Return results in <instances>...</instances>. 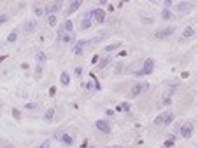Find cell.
Returning a JSON list of instances; mask_svg holds the SVG:
<instances>
[{
  "mask_svg": "<svg viewBox=\"0 0 198 148\" xmlns=\"http://www.w3.org/2000/svg\"><path fill=\"white\" fill-rule=\"evenodd\" d=\"M174 118H175V113H174L172 110H165V112H161V113L154 118V124H156V126H168V124L174 122Z\"/></svg>",
  "mask_w": 198,
  "mask_h": 148,
  "instance_id": "1",
  "label": "cell"
},
{
  "mask_svg": "<svg viewBox=\"0 0 198 148\" xmlns=\"http://www.w3.org/2000/svg\"><path fill=\"white\" fill-rule=\"evenodd\" d=\"M154 71V59L153 58H147L144 59V65H142V68L133 71V75L135 77H144V75H151Z\"/></svg>",
  "mask_w": 198,
  "mask_h": 148,
  "instance_id": "2",
  "label": "cell"
},
{
  "mask_svg": "<svg viewBox=\"0 0 198 148\" xmlns=\"http://www.w3.org/2000/svg\"><path fill=\"white\" fill-rule=\"evenodd\" d=\"M63 7V2L62 0H54V2H49V4H46V7H44V16H53V14H56V12H60Z\"/></svg>",
  "mask_w": 198,
  "mask_h": 148,
  "instance_id": "3",
  "label": "cell"
},
{
  "mask_svg": "<svg viewBox=\"0 0 198 148\" xmlns=\"http://www.w3.org/2000/svg\"><path fill=\"white\" fill-rule=\"evenodd\" d=\"M147 89H149V84H147V82H137V84H133L132 89H130V98L140 96L142 92H146Z\"/></svg>",
  "mask_w": 198,
  "mask_h": 148,
  "instance_id": "4",
  "label": "cell"
},
{
  "mask_svg": "<svg viewBox=\"0 0 198 148\" xmlns=\"http://www.w3.org/2000/svg\"><path fill=\"white\" fill-rule=\"evenodd\" d=\"M88 45H91V40H77V42L74 44V47H72V52L75 54V56H83L84 49H86Z\"/></svg>",
  "mask_w": 198,
  "mask_h": 148,
  "instance_id": "5",
  "label": "cell"
},
{
  "mask_svg": "<svg viewBox=\"0 0 198 148\" xmlns=\"http://www.w3.org/2000/svg\"><path fill=\"white\" fill-rule=\"evenodd\" d=\"M175 33V26H165V28L158 30L156 33H154V37H156L158 40H165L168 39V37H172Z\"/></svg>",
  "mask_w": 198,
  "mask_h": 148,
  "instance_id": "6",
  "label": "cell"
},
{
  "mask_svg": "<svg viewBox=\"0 0 198 148\" xmlns=\"http://www.w3.org/2000/svg\"><path fill=\"white\" fill-rule=\"evenodd\" d=\"M95 127L98 129L100 132H104V134H111V132H112V126H111L109 120H102V118L96 120V122H95Z\"/></svg>",
  "mask_w": 198,
  "mask_h": 148,
  "instance_id": "7",
  "label": "cell"
},
{
  "mask_svg": "<svg viewBox=\"0 0 198 148\" xmlns=\"http://www.w3.org/2000/svg\"><path fill=\"white\" fill-rule=\"evenodd\" d=\"M179 132H181V136H182L184 139H189L191 136H193V124H191V122H182Z\"/></svg>",
  "mask_w": 198,
  "mask_h": 148,
  "instance_id": "8",
  "label": "cell"
},
{
  "mask_svg": "<svg viewBox=\"0 0 198 148\" xmlns=\"http://www.w3.org/2000/svg\"><path fill=\"white\" fill-rule=\"evenodd\" d=\"M54 138L58 139V141H62L63 145H67V147H72L74 145V138L70 134H67L65 131H58V132L54 134Z\"/></svg>",
  "mask_w": 198,
  "mask_h": 148,
  "instance_id": "9",
  "label": "cell"
},
{
  "mask_svg": "<svg viewBox=\"0 0 198 148\" xmlns=\"http://www.w3.org/2000/svg\"><path fill=\"white\" fill-rule=\"evenodd\" d=\"M63 33H74V23L70 19H67L63 25H60V28L56 31V35H63Z\"/></svg>",
  "mask_w": 198,
  "mask_h": 148,
  "instance_id": "10",
  "label": "cell"
},
{
  "mask_svg": "<svg viewBox=\"0 0 198 148\" xmlns=\"http://www.w3.org/2000/svg\"><path fill=\"white\" fill-rule=\"evenodd\" d=\"M91 21H93V9L88 10V12L84 14L83 21H81V30H88V28H91Z\"/></svg>",
  "mask_w": 198,
  "mask_h": 148,
  "instance_id": "11",
  "label": "cell"
},
{
  "mask_svg": "<svg viewBox=\"0 0 198 148\" xmlns=\"http://www.w3.org/2000/svg\"><path fill=\"white\" fill-rule=\"evenodd\" d=\"M58 42H63V44H75V33H63V35H56Z\"/></svg>",
  "mask_w": 198,
  "mask_h": 148,
  "instance_id": "12",
  "label": "cell"
},
{
  "mask_svg": "<svg viewBox=\"0 0 198 148\" xmlns=\"http://www.w3.org/2000/svg\"><path fill=\"white\" fill-rule=\"evenodd\" d=\"M93 19L98 23V25H102L105 21V10L102 7H95L93 9Z\"/></svg>",
  "mask_w": 198,
  "mask_h": 148,
  "instance_id": "13",
  "label": "cell"
},
{
  "mask_svg": "<svg viewBox=\"0 0 198 148\" xmlns=\"http://www.w3.org/2000/svg\"><path fill=\"white\" fill-rule=\"evenodd\" d=\"M81 5H83V2H81V0H74V2H70V4H69V7H67V10H65V16L69 18V16L74 14V12L79 9Z\"/></svg>",
  "mask_w": 198,
  "mask_h": 148,
  "instance_id": "14",
  "label": "cell"
},
{
  "mask_svg": "<svg viewBox=\"0 0 198 148\" xmlns=\"http://www.w3.org/2000/svg\"><path fill=\"white\" fill-rule=\"evenodd\" d=\"M175 9H177L181 14H188V12H191V10H193V5H191L189 2H181V4H177V5H175Z\"/></svg>",
  "mask_w": 198,
  "mask_h": 148,
  "instance_id": "15",
  "label": "cell"
},
{
  "mask_svg": "<svg viewBox=\"0 0 198 148\" xmlns=\"http://www.w3.org/2000/svg\"><path fill=\"white\" fill-rule=\"evenodd\" d=\"M37 28V21L35 19H28L25 23V33H33Z\"/></svg>",
  "mask_w": 198,
  "mask_h": 148,
  "instance_id": "16",
  "label": "cell"
},
{
  "mask_svg": "<svg viewBox=\"0 0 198 148\" xmlns=\"http://www.w3.org/2000/svg\"><path fill=\"white\" fill-rule=\"evenodd\" d=\"M60 84H62L63 87H67V86L70 84V75H69V71H62V73H60Z\"/></svg>",
  "mask_w": 198,
  "mask_h": 148,
  "instance_id": "17",
  "label": "cell"
},
{
  "mask_svg": "<svg viewBox=\"0 0 198 148\" xmlns=\"http://www.w3.org/2000/svg\"><path fill=\"white\" fill-rule=\"evenodd\" d=\"M123 45V42H114V44H109V45H105L104 51L105 52H112V51H117L119 47Z\"/></svg>",
  "mask_w": 198,
  "mask_h": 148,
  "instance_id": "18",
  "label": "cell"
},
{
  "mask_svg": "<svg viewBox=\"0 0 198 148\" xmlns=\"http://www.w3.org/2000/svg\"><path fill=\"white\" fill-rule=\"evenodd\" d=\"M191 37H195V28L193 26H186L184 31H182V39H191Z\"/></svg>",
  "mask_w": 198,
  "mask_h": 148,
  "instance_id": "19",
  "label": "cell"
},
{
  "mask_svg": "<svg viewBox=\"0 0 198 148\" xmlns=\"http://www.w3.org/2000/svg\"><path fill=\"white\" fill-rule=\"evenodd\" d=\"M111 61H112V56H105V58H102L100 61H98V68H100V70H104L105 66H107V65L111 63Z\"/></svg>",
  "mask_w": 198,
  "mask_h": 148,
  "instance_id": "20",
  "label": "cell"
},
{
  "mask_svg": "<svg viewBox=\"0 0 198 148\" xmlns=\"http://www.w3.org/2000/svg\"><path fill=\"white\" fill-rule=\"evenodd\" d=\"M35 59H37V65H44L46 59H47V56H46V52H37V54H35Z\"/></svg>",
  "mask_w": 198,
  "mask_h": 148,
  "instance_id": "21",
  "label": "cell"
},
{
  "mask_svg": "<svg viewBox=\"0 0 198 148\" xmlns=\"http://www.w3.org/2000/svg\"><path fill=\"white\" fill-rule=\"evenodd\" d=\"M174 143H175V136H174V134H170L168 139L163 143V147H161V148H172V147H174Z\"/></svg>",
  "mask_w": 198,
  "mask_h": 148,
  "instance_id": "22",
  "label": "cell"
},
{
  "mask_svg": "<svg viewBox=\"0 0 198 148\" xmlns=\"http://www.w3.org/2000/svg\"><path fill=\"white\" fill-rule=\"evenodd\" d=\"M53 117H54V108H47L46 113H44V120H46V122H51Z\"/></svg>",
  "mask_w": 198,
  "mask_h": 148,
  "instance_id": "23",
  "label": "cell"
},
{
  "mask_svg": "<svg viewBox=\"0 0 198 148\" xmlns=\"http://www.w3.org/2000/svg\"><path fill=\"white\" fill-rule=\"evenodd\" d=\"M172 16H174V14H172V10L170 9H163L161 10V19L168 21V19H172Z\"/></svg>",
  "mask_w": 198,
  "mask_h": 148,
  "instance_id": "24",
  "label": "cell"
},
{
  "mask_svg": "<svg viewBox=\"0 0 198 148\" xmlns=\"http://www.w3.org/2000/svg\"><path fill=\"white\" fill-rule=\"evenodd\" d=\"M42 71H44V65H37V66H35V73H33V77L39 80L42 77Z\"/></svg>",
  "mask_w": 198,
  "mask_h": 148,
  "instance_id": "25",
  "label": "cell"
},
{
  "mask_svg": "<svg viewBox=\"0 0 198 148\" xmlns=\"http://www.w3.org/2000/svg\"><path fill=\"white\" fill-rule=\"evenodd\" d=\"M16 39H18V30H12L9 33V37H7V42H9V44H14Z\"/></svg>",
  "mask_w": 198,
  "mask_h": 148,
  "instance_id": "26",
  "label": "cell"
},
{
  "mask_svg": "<svg viewBox=\"0 0 198 148\" xmlns=\"http://www.w3.org/2000/svg\"><path fill=\"white\" fill-rule=\"evenodd\" d=\"M104 39H107V33H98L95 39H91V44H100Z\"/></svg>",
  "mask_w": 198,
  "mask_h": 148,
  "instance_id": "27",
  "label": "cell"
},
{
  "mask_svg": "<svg viewBox=\"0 0 198 148\" xmlns=\"http://www.w3.org/2000/svg\"><path fill=\"white\" fill-rule=\"evenodd\" d=\"M56 23H58V16H56V14H53V16H49V18H47V25H49V26H56Z\"/></svg>",
  "mask_w": 198,
  "mask_h": 148,
  "instance_id": "28",
  "label": "cell"
},
{
  "mask_svg": "<svg viewBox=\"0 0 198 148\" xmlns=\"http://www.w3.org/2000/svg\"><path fill=\"white\" fill-rule=\"evenodd\" d=\"M33 12H35V16H44V7H41V5H33Z\"/></svg>",
  "mask_w": 198,
  "mask_h": 148,
  "instance_id": "29",
  "label": "cell"
},
{
  "mask_svg": "<svg viewBox=\"0 0 198 148\" xmlns=\"http://www.w3.org/2000/svg\"><path fill=\"white\" fill-rule=\"evenodd\" d=\"M26 110H37L39 108V103H26V106H25Z\"/></svg>",
  "mask_w": 198,
  "mask_h": 148,
  "instance_id": "30",
  "label": "cell"
},
{
  "mask_svg": "<svg viewBox=\"0 0 198 148\" xmlns=\"http://www.w3.org/2000/svg\"><path fill=\"white\" fill-rule=\"evenodd\" d=\"M51 147V141L49 139H46V141H42L41 145H39V148H49Z\"/></svg>",
  "mask_w": 198,
  "mask_h": 148,
  "instance_id": "31",
  "label": "cell"
},
{
  "mask_svg": "<svg viewBox=\"0 0 198 148\" xmlns=\"http://www.w3.org/2000/svg\"><path fill=\"white\" fill-rule=\"evenodd\" d=\"M170 103H172V99H170V96H165V98L161 99V105H163V106H165V105H170Z\"/></svg>",
  "mask_w": 198,
  "mask_h": 148,
  "instance_id": "32",
  "label": "cell"
},
{
  "mask_svg": "<svg viewBox=\"0 0 198 148\" xmlns=\"http://www.w3.org/2000/svg\"><path fill=\"white\" fill-rule=\"evenodd\" d=\"M172 5H174V2H172V0H165V2H163V7H165V9H170Z\"/></svg>",
  "mask_w": 198,
  "mask_h": 148,
  "instance_id": "33",
  "label": "cell"
},
{
  "mask_svg": "<svg viewBox=\"0 0 198 148\" xmlns=\"http://www.w3.org/2000/svg\"><path fill=\"white\" fill-rule=\"evenodd\" d=\"M123 68H125V66H123V63H117V65H116V73H121V71H123Z\"/></svg>",
  "mask_w": 198,
  "mask_h": 148,
  "instance_id": "34",
  "label": "cell"
},
{
  "mask_svg": "<svg viewBox=\"0 0 198 148\" xmlns=\"http://www.w3.org/2000/svg\"><path fill=\"white\" fill-rule=\"evenodd\" d=\"M140 21H142L144 25H153V19H151V18H140Z\"/></svg>",
  "mask_w": 198,
  "mask_h": 148,
  "instance_id": "35",
  "label": "cell"
},
{
  "mask_svg": "<svg viewBox=\"0 0 198 148\" xmlns=\"http://www.w3.org/2000/svg\"><path fill=\"white\" fill-rule=\"evenodd\" d=\"M121 108L125 110V112H130V105L128 103H121Z\"/></svg>",
  "mask_w": 198,
  "mask_h": 148,
  "instance_id": "36",
  "label": "cell"
},
{
  "mask_svg": "<svg viewBox=\"0 0 198 148\" xmlns=\"http://www.w3.org/2000/svg\"><path fill=\"white\" fill-rule=\"evenodd\" d=\"M5 21H7V16H5V14H2V16H0V25H4Z\"/></svg>",
  "mask_w": 198,
  "mask_h": 148,
  "instance_id": "37",
  "label": "cell"
},
{
  "mask_svg": "<svg viewBox=\"0 0 198 148\" xmlns=\"http://www.w3.org/2000/svg\"><path fill=\"white\" fill-rule=\"evenodd\" d=\"M12 115H14V118H18V120H20V112H18V110H12Z\"/></svg>",
  "mask_w": 198,
  "mask_h": 148,
  "instance_id": "38",
  "label": "cell"
},
{
  "mask_svg": "<svg viewBox=\"0 0 198 148\" xmlns=\"http://www.w3.org/2000/svg\"><path fill=\"white\" fill-rule=\"evenodd\" d=\"M81 73H83V68H81V66H77V68H75V75H77V77H79V75H81Z\"/></svg>",
  "mask_w": 198,
  "mask_h": 148,
  "instance_id": "39",
  "label": "cell"
},
{
  "mask_svg": "<svg viewBox=\"0 0 198 148\" xmlns=\"http://www.w3.org/2000/svg\"><path fill=\"white\" fill-rule=\"evenodd\" d=\"M107 148H121L119 145H114V147H107Z\"/></svg>",
  "mask_w": 198,
  "mask_h": 148,
  "instance_id": "40",
  "label": "cell"
},
{
  "mask_svg": "<svg viewBox=\"0 0 198 148\" xmlns=\"http://www.w3.org/2000/svg\"><path fill=\"white\" fill-rule=\"evenodd\" d=\"M2 148H14V147H11V145H5V147H2Z\"/></svg>",
  "mask_w": 198,
  "mask_h": 148,
  "instance_id": "41",
  "label": "cell"
},
{
  "mask_svg": "<svg viewBox=\"0 0 198 148\" xmlns=\"http://www.w3.org/2000/svg\"><path fill=\"white\" fill-rule=\"evenodd\" d=\"M88 148H96V147H88Z\"/></svg>",
  "mask_w": 198,
  "mask_h": 148,
  "instance_id": "42",
  "label": "cell"
}]
</instances>
